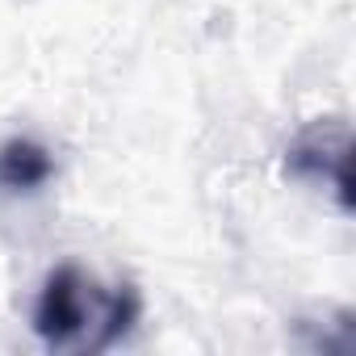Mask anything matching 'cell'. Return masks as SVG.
I'll return each instance as SVG.
<instances>
[{
  "mask_svg": "<svg viewBox=\"0 0 356 356\" xmlns=\"http://www.w3.org/2000/svg\"><path fill=\"white\" fill-rule=\"evenodd\" d=\"M138 318H143V298L130 281L101 285L80 264L51 268L30 310L34 335L47 348H72V352L113 348L134 331Z\"/></svg>",
  "mask_w": 356,
  "mask_h": 356,
  "instance_id": "obj_1",
  "label": "cell"
},
{
  "mask_svg": "<svg viewBox=\"0 0 356 356\" xmlns=\"http://www.w3.org/2000/svg\"><path fill=\"white\" fill-rule=\"evenodd\" d=\"M289 172L302 176V181H310V185L335 189L339 202L348 206V189H352V176H348V134L343 130H335V138H327L323 130L302 134L289 147Z\"/></svg>",
  "mask_w": 356,
  "mask_h": 356,
  "instance_id": "obj_2",
  "label": "cell"
},
{
  "mask_svg": "<svg viewBox=\"0 0 356 356\" xmlns=\"http://www.w3.org/2000/svg\"><path fill=\"white\" fill-rule=\"evenodd\" d=\"M55 176V155L47 143L17 134L0 143V189L5 193H38Z\"/></svg>",
  "mask_w": 356,
  "mask_h": 356,
  "instance_id": "obj_3",
  "label": "cell"
}]
</instances>
